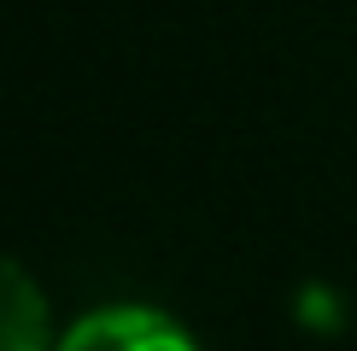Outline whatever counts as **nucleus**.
<instances>
[{"instance_id": "nucleus-1", "label": "nucleus", "mask_w": 357, "mask_h": 351, "mask_svg": "<svg viewBox=\"0 0 357 351\" xmlns=\"http://www.w3.org/2000/svg\"><path fill=\"white\" fill-rule=\"evenodd\" d=\"M59 351H205L188 322L158 304H100L59 334Z\"/></svg>"}, {"instance_id": "nucleus-2", "label": "nucleus", "mask_w": 357, "mask_h": 351, "mask_svg": "<svg viewBox=\"0 0 357 351\" xmlns=\"http://www.w3.org/2000/svg\"><path fill=\"white\" fill-rule=\"evenodd\" d=\"M0 351H59L47 292L6 252H0Z\"/></svg>"}]
</instances>
